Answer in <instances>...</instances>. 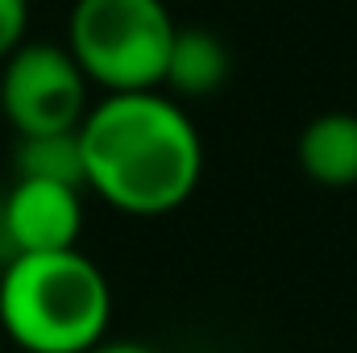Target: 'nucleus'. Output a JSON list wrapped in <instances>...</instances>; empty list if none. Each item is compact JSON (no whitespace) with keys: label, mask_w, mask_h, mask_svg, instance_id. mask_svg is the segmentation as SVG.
Instances as JSON below:
<instances>
[{"label":"nucleus","mask_w":357,"mask_h":353,"mask_svg":"<svg viewBox=\"0 0 357 353\" xmlns=\"http://www.w3.org/2000/svg\"><path fill=\"white\" fill-rule=\"evenodd\" d=\"M112 320V287L88 254H13L0 274V329L21 353H88Z\"/></svg>","instance_id":"nucleus-2"},{"label":"nucleus","mask_w":357,"mask_h":353,"mask_svg":"<svg viewBox=\"0 0 357 353\" xmlns=\"http://www.w3.org/2000/svg\"><path fill=\"white\" fill-rule=\"evenodd\" d=\"M175 29L162 0H75L67 17V50L104 96L158 91Z\"/></svg>","instance_id":"nucleus-3"},{"label":"nucleus","mask_w":357,"mask_h":353,"mask_svg":"<svg viewBox=\"0 0 357 353\" xmlns=\"http://www.w3.org/2000/svg\"><path fill=\"white\" fill-rule=\"evenodd\" d=\"M17 175L29 179H59V183H71V187H84V150H79V129L71 133H29V137H17Z\"/></svg>","instance_id":"nucleus-8"},{"label":"nucleus","mask_w":357,"mask_h":353,"mask_svg":"<svg viewBox=\"0 0 357 353\" xmlns=\"http://www.w3.org/2000/svg\"><path fill=\"white\" fill-rule=\"evenodd\" d=\"M13 353H21V350H13Z\"/></svg>","instance_id":"nucleus-11"},{"label":"nucleus","mask_w":357,"mask_h":353,"mask_svg":"<svg viewBox=\"0 0 357 353\" xmlns=\"http://www.w3.org/2000/svg\"><path fill=\"white\" fill-rule=\"evenodd\" d=\"M29 29V0H0V63L25 42Z\"/></svg>","instance_id":"nucleus-9"},{"label":"nucleus","mask_w":357,"mask_h":353,"mask_svg":"<svg viewBox=\"0 0 357 353\" xmlns=\"http://www.w3.org/2000/svg\"><path fill=\"white\" fill-rule=\"evenodd\" d=\"M299 171L320 187L357 183V112H320L295 142Z\"/></svg>","instance_id":"nucleus-7"},{"label":"nucleus","mask_w":357,"mask_h":353,"mask_svg":"<svg viewBox=\"0 0 357 353\" xmlns=\"http://www.w3.org/2000/svg\"><path fill=\"white\" fill-rule=\"evenodd\" d=\"M88 88L71 50L54 42H21L0 63V112L17 137L79 129L91 108Z\"/></svg>","instance_id":"nucleus-4"},{"label":"nucleus","mask_w":357,"mask_h":353,"mask_svg":"<svg viewBox=\"0 0 357 353\" xmlns=\"http://www.w3.org/2000/svg\"><path fill=\"white\" fill-rule=\"evenodd\" d=\"M88 353H158V350H150V345H137V341H100V345H91Z\"/></svg>","instance_id":"nucleus-10"},{"label":"nucleus","mask_w":357,"mask_h":353,"mask_svg":"<svg viewBox=\"0 0 357 353\" xmlns=\"http://www.w3.org/2000/svg\"><path fill=\"white\" fill-rule=\"evenodd\" d=\"M0 225L17 254L75 250L84 233V187L17 175L13 191L4 195Z\"/></svg>","instance_id":"nucleus-5"},{"label":"nucleus","mask_w":357,"mask_h":353,"mask_svg":"<svg viewBox=\"0 0 357 353\" xmlns=\"http://www.w3.org/2000/svg\"><path fill=\"white\" fill-rule=\"evenodd\" d=\"M233 75V54L216 29L204 25H178L171 54H167V75L162 88L175 100H208L229 84Z\"/></svg>","instance_id":"nucleus-6"},{"label":"nucleus","mask_w":357,"mask_h":353,"mask_svg":"<svg viewBox=\"0 0 357 353\" xmlns=\"http://www.w3.org/2000/svg\"><path fill=\"white\" fill-rule=\"evenodd\" d=\"M84 183L125 216L183 208L204 175V137L187 108L162 91H112L79 125Z\"/></svg>","instance_id":"nucleus-1"}]
</instances>
